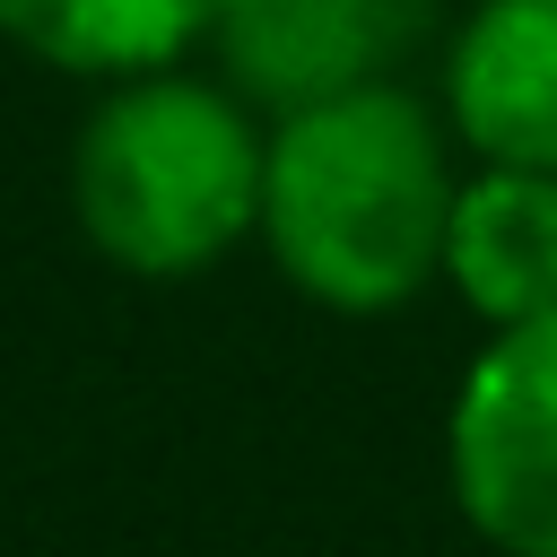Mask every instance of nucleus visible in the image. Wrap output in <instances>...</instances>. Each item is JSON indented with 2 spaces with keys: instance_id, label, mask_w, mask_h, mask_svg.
<instances>
[{
  "instance_id": "nucleus-4",
  "label": "nucleus",
  "mask_w": 557,
  "mask_h": 557,
  "mask_svg": "<svg viewBox=\"0 0 557 557\" xmlns=\"http://www.w3.org/2000/svg\"><path fill=\"white\" fill-rule=\"evenodd\" d=\"M435 26L444 0H235L209 61L252 113H296L400 78V61L435 44Z\"/></svg>"
},
{
  "instance_id": "nucleus-5",
  "label": "nucleus",
  "mask_w": 557,
  "mask_h": 557,
  "mask_svg": "<svg viewBox=\"0 0 557 557\" xmlns=\"http://www.w3.org/2000/svg\"><path fill=\"white\" fill-rule=\"evenodd\" d=\"M470 165L557 174V0H470L435 87Z\"/></svg>"
},
{
  "instance_id": "nucleus-1",
  "label": "nucleus",
  "mask_w": 557,
  "mask_h": 557,
  "mask_svg": "<svg viewBox=\"0 0 557 557\" xmlns=\"http://www.w3.org/2000/svg\"><path fill=\"white\" fill-rule=\"evenodd\" d=\"M461 139L444 104L400 78L270 113L261 252L270 270L348 322L400 313L444 278V226L461 191Z\"/></svg>"
},
{
  "instance_id": "nucleus-6",
  "label": "nucleus",
  "mask_w": 557,
  "mask_h": 557,
  "mask_svg": "<svg viewBox=\"0 0 557 557\" xmlns=\"http://www.w3.org/2000/svg\"><path fill=\"white\" fill-rule=\"evenodd\" d=\"M479 331H513L557 313V174L531 165H461L444 278Z\"/></svg>"
},
{
  "instance_id": "nucleus-2",
  "label": "nucleus",
  "mask_w": 557,
  "mask_h": 557,
  "mask_svg": "<svg viewBox=\"0 0 557 557\" xmlns=\"http://www.w3.org/2000/svg\"><path fill=\"white\" fill-rule=\"evenodd\" d=\"M261 165L270 113L226 78H113L70 139V226L122 278H200L261 235Z\"/></svg>"
},
{
  "instance_id": "nucleus-7",
  "label": "nucleus",
  "mask_w": 557,
  "mask_h": 557,
  "mask_svg": "<svg viewBox=\"0 0 557 557\" xmlns=\"http://www.w3.org/2000/svg\"><path fill=\"white\" fill-rule=\"evenodd\" d=\"M226 9L235 0H0V44H17L61 78L113 87L209 52Z\"/></svg>"
},
{
  "instance_id": "nucleus-3",
  "label": "nucleus",
  "mask_w": 557,
  "mask_h": 557,
  "mask_svg": "<svg viewBox=\"0 0 557 557\" xmlns=\"http://www.w3.org/2000/svg\"><path fill=\"white\" fill-rule=\"evenodd\" d=\"M444 487L496 557H557V313L470 348L444 409Z\"/></svg>"
}]
</instances>
